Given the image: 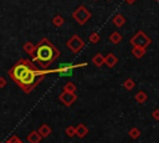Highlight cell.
Returning a JSON list of instances; mask_svg holds the SVG:
<instances>
[{"label":"cell","mask_w":159,"mask_h":143,"mask_svg":"<svg viewBox=\"0 0 159 143\" xmlns=\"http://www.w3.org/2000/svg\"><path fill=\"white\" fill-rule=\"evenodd\" d=\"M52 72H55V70L39 68L32 61L27 58H20L9 70V77L25 93H30L35 90V87H37L46 75Z\"/></svg>","instance_id":"1"},{"label":"cell","mask_w":159,"mask_h":143,"mask_svg":"<svg viewBox=\"0 0 159 143\" xmlns=\"http://www.w3.org/2000/svg\"><path fill=\"white\" fill-rule=\"evenodd\" d=\"M31 57L42 68H47L50 65H52L60 57V50L47 37H42L35 45Z\"/></svg>","instance_id":"2"},{"label":"cell","mask_w":159,"mask_h":143,"mask_svg":"<svg viewBox=\"0 0 159 143\" xmlns=\"http://www.w3.org/2000/svg\"><path fill=\"white\" fill-rule=\"evenodd\" d=\"M129 44L132 46H139V47H144L147 48L150 44H152V39L142 30H139L134 36H132L129 39Z\"/></svg>","instance_id":"3"},{"label":"cell","mask_w":159,"mask_h":143,"mask_svg":"<svg viewBox=\"0 0 159 143\" xmlns=\"http://www.w3.org/2000/svg\"><path fill=\"white\" fill-rule=\"evenodd\" d=\"M92 14L91 11L84 6V5H80L73 12H72V17L80 24V25H84L89 19H91Z\"/></svg>","instance_id":"4"},{"label":"cell","mask_w":159,"mask_h":143,"mask_svg":"<svg viewBox=\"0 0 159 143\" xmlns=\"http://www.w3.org/2000/svg\"><path fill=\"white\" fill-rule=\"evenodd\" d=\"M66 46L70 48L72 53H78L84 47V41L78 35H73L68 39V41L66 42Z\"/></svg>","instance_id":"5"},{"label":"cell","mask_w":159,"mask_h":143,"mask_svg":"<svg viewBox=\"0 0 159 143\" xmlns=\"http://www.w3.org/2000/svg\"><path fill=\"white\" fill-rule=\"evenodd\" d=\"M58 99L62 104H65L66 107H70L72 103L76 102L77 99V95L76 93H71V92H66V91H62L60 95H58Z\"/></svg>","instance_id":"6"},{"label":"cell","mask_w":159,"mask_h":143,"mask_svg":"<svg viewBox=\"0 0 159 143\" xmlns=\"http://www.w3.org/2000/svg\"><path fill=\"white\" fill-rule=\"evenodd\" d=\"M104 63L108 66V67H114L117 63H118V57L114 55V53H112V52H109L108 55H106L104 56Z\"/></svg>","instance_id":"7"},{"label":"cell","mask_w":159,"mask_h":143,"mask_svg":"<svg viewBox=\"0 0 159 143\" xmlns=\"http://www.w3.org/2000/svg\"><path fill=\"white\" fill-rule=\"evenodd\" d=\"M26 139H27L29 143H40L41 139H42V137L40 136V133H39L37 131H31V132L27 134Z\"/></svg>","instance_id":"8"},{"label":"cell","mask_w":159,"mask_h":143,"mask_svg":"<svg viewBox=\"0 0 159 143\" xmlns=\"http://www.w3.org/2000/svg\"><path fill=\"white\" fill-rule=\"evenodd\" d=\"M88 134V128L87 126H84L83 123H80L76 126V136L78 138H84Z\"/></svg>","instance_id":"9"},{"label":"cell","mask_w":159,"mask_h":143,"mask_svg":"<svg viewBox=\"0 0 159 143\" xmlns=\"http://www.w3.org/2000/svg\"><path fill=\"white\" fill-rule=\"evenodd\" d=\"M125 17L122 15V14H116L114 16H113V19H112V22L114 24V26H117V27H122L124 24H125Z\"/></svg>","instance_id":"10"},{"label":"cell","mask_w":159,"mask_h":143,"mask_svg":"<svg viewBox=\"0 0 159 143\" xmlns=\"http://www.w3.org/2000/svg\"><path fill=\"white\" fill-rule=\"evenodd\" d=\"M37 132L40 133V136L42 137V138H46V137H48L50 134H51V132H52V129H51V127L48 126V124H41L40 126V128L37 129Z\"/></svg>","instance_id":"11"},{"label":"cell","mask_w":159,"mask_h":143,"mask_svg":"<svg viewBox=\"0 0 159 143\" xmlns=\"http://www.w3.org/2000/svg\"><path fill=\"white\" fill-rule=\"evenodd\" d=\"M134 99H135L139 104H143V103L147 102V99H148V95H147V92H144V91L140 90V91H138V92L135 93Z\"/></svg>","instance_id":"12"},{"label":"cell","mask_w":159,"mask_h":143,"mask_svg":"<svg viewBox=\"0 0 159 143\" xmlns=\"http://www.w3.org/2000/svg\"><path fill=\"white\" fill-rule=\"evenodd\" d=\"M130 52H132V55L135 58H142L145 55V48L144 47H139V46H133V48H132Z\"/></svg>","instance_id":"13"},{"label":"cell","mask_w":159,"mask_h":143,"mask_svg":"<svg viewBox=\"0 0 159 143\" xmlns=\"http://www.w3.org/2000/svg\"><path fill=\"white\" fill-rule=\"evenodd\" d=\"M92 62H93V65L94 66H97V67H101V66H103L104 65V56L102 55V53H96L93 57H92Z\"/></svg>","instance_id":"14"},{"label":"cell","mask_w":159,"mask_h":143,"mask_svg":"<svg viewBox=\"0 0 159 143\" xmlns=\"http://www.w3.org/2000/svg\"><path fill=\"white\" fill-rule=\"evenodd\" d=\"M109 41H111L112 44L117 45V44H119V42L122 41V35H120L118 31H114V32H112V34L109 35Z\"/></svg>","instance_id":"15"},{"label":"cell","mask_w":159,"mask_h":143,"mask_svg":"<svg viewBox=\"0 0 159 143\" xmlns=\"http://www.w3.org/2000/svg\"><path fill=\"white\" fill-rule=\"evenodd\" d=\"M52 24L56 26V27H61L63 24H65V19L61 16V15H55L52 17Z\"/></svg>","instance_id":"16"},{"label":"cell","mask_w":159,"mask_h":143,"mask_svg":"<svg viewBox=\"0 0 159 143\" xmlns=\"http://www.w3.org/2000/svg\"><path fill=\"white\" fill-rule=\"evenodd\" d=\"M22 48H24V51H25L26 53H29V55L31 56V55H32V52H34L35 45H34V44H32L31 41H27V42H25V44H24Z\"/></svg>","instance_id":"17"},{"label":"cell","mask_w":159,"mask_h":143,"mask_svg":"<svg viewBox=\"0 0 159 143\" xmlns=\"http://www.w3.org/2000/svg\"><path fill=\"white\" fill-rule=\"evenodd\" d=\"M134 87H135V82H134V80H132V78H127V80L123 82V88H125L127 91H132Z\"/></svg>","instance_id":"18"},{"label":"cell","mask_w":159,"mask_h":143,"mask_svg":"<svg viewBox=\"0 0 159 143\" xmlns=\"http://www.w3.org/2000/svg\"><path fill=\"white\" fill-rule=\"evenodd\" d=\"M76 90H77V87H76V85L73 83V82H71V81H68L65 86H63V91H66V92H71V93H76Z\"/></svg>","instance_id":"19"},{"label":"cell","mask_w":159,"mask_h":143,"mask_svg":"<svg viewBox=\"0 0 159 143\" xmlns=\"http://www.w3.org/2000/svg\"><path fill=\"white\" fill-rule=\"evenodd\" d=\"M128 134H129V137H130V138L137 139V138H139V136H140V129H139V128H137V127H133V128H130V129H129Z\"/></svg>","instance_id":"20"},{"label":"cell","mask_w":159,"mask_h":143,"mask_svg":"<svg viewBox=\"0 0 159 143\" xmlns=\"http://www.w3.org/2000/svg\"><path fill=\"white\" fill-rule=\"evenodd\" d=\"M65 134L67 137H75L76 136V127L75 126H67L65 128Z\"/></svg>","instance_id":"21"},{"label":"cell","mask_w":159,"mask_h":143,"mask_svg":"<svg viewBox=\"0 0 159 143\" xmlns=\"http://www.w3.org/2000/svg\"><path fill=\"white\" fill-rule=\"evenodd\" d=\"M88 40H89V42H92V44H98L99 40H101V36H99L98 32H92V34L89 35Z\"/></svg>","instance_id":"22"},{"label":"cell","mask_w":159,"mask_h":143,"mask_svg":"<svg viewBox=\"0 0 159 143\" xmlns=\"http://www.w3.org/2000/svg\"><path fill=\"white\" fill-rule=\"evenodd\" d=\"M19 141H20V138H19L16 134H15V136H11V137L7 139V142H9V143H17Z\"/></svg>","instance_id":"23"},{"label":"cell","mask_w":159,"mask_h":143,"mask_svg":"<svg viewBox=\"0 0 159 143\" xmlns=\"http://www.w3.org/2000/svg\"><path fill=\"white\" fill-rule=\"evenodd\" d=\"M152 117H153L155 121H159V108H157V109H154V111L152 112Z\"/></svg>","instance_id":"24"},{"label":"cell","mask_w":159,"mask_h":143,"mask_svg":"<svg viewBox=\"0 0 159 143\" xmlns=\"http://www.w3.org/2000/svg\"><path fill=\"white\" fill-rule=\"evenodd\" d=\"M6 80H5V77H2V76H0V88H4L5 86H6Z\"/></svg>","instance_id":"25"},{"label":"cell","mask_w":159,"mask_h":143,"mask_svg":"<svg viewBox=\"0 0 159 143\" xmlns=\"http://www.w3.org/2000/svg\"><path fill=\"white\" fill-rule=\"evenodd\" d=\"M124 1H125L127 4H129V5H132V4H134L137 0H124Z\"/></svg>","instance_id":"26"},{"label":"cell","mask_w":159,"mask_h":143,"mask_svg":"<svg viewBox=\"0 0 159 143\" xmlns=\"http://www.w3.org/2000/svg\"><path fill=\"white\" fill-rule=\"evenodd\" d=\"M17 143H22V142H21V141H19V142H17Z\"/></svg>","instance_id":"27"},{"label":"cell","mask_w":159,"mask_h":143,"mask_svg":"<svg viewBox=\"0 0 159 143\" xmlns=\"http://www.w3.org/2000/svg\"><path fill=\"white\" fill-rule=\"evenodd\" d=\"M0 143H1V142H0ZM4 143H9V142H7V141H6V142H4Z\"/></svg>","instance_id":"28"},{"label":"cell","mask_w":159,"mask_h":143,"mask_svg":"<svg viewBox=\"0 0 159 143\" xmlns=\"http://www.w3.org/2000/svg\"><path fill=\"white\" fill-rule=\"evenodd\" d=\"M157 1H159V0H157Z\"/></svg>","instance_id":"29"},{"label":"cell","mask_w":159,"mask_h":143,"mask_svg":"<svg viewBox=\"0 0 159 143\" xmlns=\"http://www.w3.org/2000/svg\"><path fill=\"white\" fill-rule=\"evenodd\" d=\"M108 1H109V0H108Z\"/></svg>","instance_id":"30"}]
</instances>
